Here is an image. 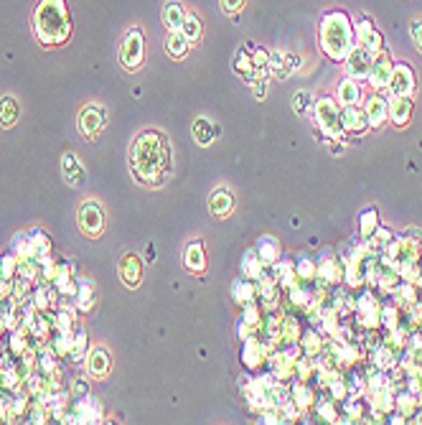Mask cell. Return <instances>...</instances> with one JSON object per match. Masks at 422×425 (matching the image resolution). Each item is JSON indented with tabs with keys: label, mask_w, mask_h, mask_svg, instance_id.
<instances>
[{
	"label": "cell",
	"mask_w": 422,
	"mask_h": 425,
	"mask_svg": "<svg viewBox=\"0 0 422 425\" xmlns=\"http://www.w3.org/2000/svg\"><path fill=\"white\" fill-rule=\"evenodd\" d=\"M133 176L145 186H161L173 171L170 145L161 130H143L130 148Z\"/></svg>",
	"instance_id": "cell-1"
},
{
	"label": "cell",
	"mask_w": 422,
	"mask_h": 425,
	"mask_svg": "<svg viewBox=\"0 0 422 425\" xmlns=\"http://www.w3.org/2000/svg\"><path fill=\"white\" fill-rule=\"evenodd\" d=\"M33 33L41 46H64L72 36L67 0H38L33 10Z\"/></svg>",
	"instance_id": "cell-2"
},
{
	"label": "cell",
	"mask_w": 422,
	"mask_h": 425,
	"mask_svg": "<svg viewBox=\"0 0 422 425\" xmlns=\"http://www.w3.org/2000/svg\"><path fill=\"white\" fill-rule=\"evenodd\" d=\"M318 44L328 59L343 61L354 49V23L343 10H328L320 18Z\"/></svg>",
	"instance_id": "cell-3"
},
{
	"label": "cell",
	"mask_w": 422,
	"mask_h": 425,
	"mask_svg": "<svg viewBox=\"0 0 422 425\" xmlns=\"http://www.w3.org/2000/svg\"><path fill=\"white\" fill-rule=\"evenodd\" d=\"M145 61V41L140 29H130L120 44V64L125 72H138Z\"/></svg>",
	"instance_id": "cell-4"
},
{
	"label": "cell",
	"mask_w": 422,
	"mask_h": 425,
	"mask_svg": "<svg viewBox=\"0 0 422 425\" xmlns=\"http://www.w3.org/2000/svg\"><path fill=\"white\" fill-rule=\"evenodd\" d=\"M76 222H79V230H82V234L97 239V237H102L107 219H104V209L99 207V204H97V202H84L82 207H79Z\"/></svg>",
	"instance_id": "cell-5"
},
{
	"label": "cell",
	"mask_w": 422,
	"mask_h": 425,
	"mask_svg": "<svg viewBox=\"0 0 422 425\" xmlns=\"http://www.w3.org/2000/svg\"><path fill=\"white\" fill-rule=\"evenodd\" d=\"M104 127H107V110L99 105H87L79 112V133L87 138V141H95L99 138Z\"/></svg>",
	"instance_id": "cell-6"
},
{
	"label": "cell",
	"mask_w": 422,
	"mask_h": 425,
	"mask_svg": "<svg viewBox=\"0 0 422 425\" xmlns=\"http://www.w3.org/2000/svg\"><path fill=\"white\" fill-rule=\"evenodd\" d=\"M387 87L392 90L394 97L412 95L415 92V72H412V67L405 64V61H397L392 67V77H389V84Z\"/></svg>",
	"instance_id": "cell-7"
},
{
	"label": "cell",
	"mask_w": 422,
	"mask_h": 425,
	"mask_svg": "<svg viewBox=\"0 0 422 425\" xmlns=\"http://www.w3.org/2000/svg\"><path fill=\"white\" fill-rule=\"evenodd\" d=\"M316 120H318L320 130L326 135H336L341 127V112L331 97H320L316 102Z\"/></svg>",
	"instance_id": "cell-8"
},
{
	"label": "cell",
	"mask_w": 422,
	"mask_h": 425,
	"mask_svg": "<svg viewBox=\"0 0 422 425\" xmlns=\"http://www.w3.org/2000/svg\"><path fill=\"white\" fill-rule=\"evenodd\" d=\"M343 61H346V74L351 79H366L371 69V61H374V54L366 51L364 46H354Z\"/></svg>",
	"instance_id": "cell-9"
},
{
	"label": "cell",
	"mask_w": 422,
	"mask_h": 425,
	"mask_svg": "<svg viewBox=\"0 0 422 425\" xmlns=\"http://www.w3.org/2000/svg\"><path fill=\"white\" fill-rule=\"evenodd\" d=\"M117 275L122 280V285L138 288L143 280V260L135 252H125L117 262Z\"/></svg>",
	"instance_id": "cell-10"
},
{
	"label": "cell",
	"mask_w": 422,
	"mask_h": 425,
	"mask_svg": "<svg viewBox=\"0 0 422 425\" xmlns=\"http://www.w3.org/2000/svg\"><path fill=\"white\" fill-rule=\"evenodd\" d=\"M354 31H356V41H359V46H364V49L371 54L382 51V33H379V29L369 21V18H366V15L359 18V23H356Z\"/></svg>",
	"instance_id": "cell-11"
},
{
	"label": "cell",
	"mask_w": 422,
	"mask_h": 425,
	"mask_svg": "<svg viewBox=\"0 0 422 425\" xmlns=\"http://www.w3.org/2000/svg\"><path fill=\"white\" fill-rule=\"evenodd\" d=\"M392 67H394V64H392V59H389L387 54H377V56H374V61H371V69H369V77H366V79H369L371 87H374L377 92H382L387 84H389Z\"/></svg>",
	"instance_id": "cell-12"
},
{
	"label": "cell",
	"mask_w": 422,
	"mask_h": 425,
	"mask_svg": "<svg viewBox=\"0 0 422 425\" xmlns=\"http://www.w3.org/2000/svg\"><path fill=\"white\" fill-rule=\"evenodd\" d=\"M366 120H369V127H382L389 120V99L382 95V92H377L374 97H369V102H366Z\"/></svg>",
	"instance_id": "cell-13"
},
{
	"label": "cell",
	"mask_w": 422,
	"mask_h": 425,
	"mask_svg": "<svg viewBox=\"0 0 422 425\" xmlns=\"http://www.w3.org/2000/svg\"><path fill=\"white\" fill-rule=\"evenodd\" d=\"M87 369L89 374L95 377V380H102V377H107L112 369V357L110 351L102 349V346H97V349H92L87 354Z\"/></svg>",
	"instance_id": "cell-14"
},
{
	"label": "cell",
	"mask_w": 422,
	"mask_h": 425,
	"mask_svg": "<svg viewBox=\"0 0 422 425\" xmlns=\"http://www.w3.org/2000/svg\"><path fill=\"white\" fill-rule=\"evenodd\" d=\"M184 265H186V270H188V273H193V275H201V273L206 270V255H204V245H201V239H193L191 245L186 247Z\"/></svg>",
	"instance_id": "cell-15"
},
{
	"label": "cell",
	"mask_w": 422,
	"mask_h": 425,
	"mask_svg": "<svg viewBox=\"0 0 422 425\" xmlns=\"http://www.w3.org/2000/svg\"><path fill=\"white\" fill-rule=\"evenodd\" d=\"M412 110H415V105H412V95L394 97L392 102H389V120H392L397 127H405L409 122V118H412Z\"/></svg>",
	"instance_id": "cell-16"
},
{
	"label": "cell",
	"mask_w": 422,
	"mask_h": 425,
	"mask_svg": "<svg viewBox=\"0 0 422 425\" xmlns=\"http://www.w3.org/2000/svg\"><path fill=\"white\" fill-rule=\"evenodd\" d=\"M61 168H64V179H67L69 186H82L87 171H84V166L79 163V158H76L74 153H64Z\"/></svg>",
	"instance_id": "cell-17"
},
{
	"label": "cell",
	"mask_w": 422,
	"mask_h": 425,
	"mask_svg": "<svg viewBox=\"0 0 422 425\" xmlns=\"http://www.w3.org/2000/svg\"><path fill=\"white\" fill-rule=\"evenodd\" d=\"M74 306H76V311H82V314H89V311L95 308V283L87 280V278H76Z\"/></svg>",
	"instance_id": "cell-18"
},
{
	"label": "cell",
	"mask_w": 422,
	"mask_h": 425,
	"mask_svg": "<svg viewBox=\"0 0 422 425\" xmlns=\"http://www.w3.org/2000/svg\"><path fill=\"white\" fill-rule=\"evenodd\" d=\"M341 127L343 130H354V133H364L369 127L366 112L356 110V105H346V110L341 112Z\"/></svg>",
	"instance_id": "cell-19"
},
{
	"label": "cell",
	"mask_w": 422,
	"mask_h": 425,
	"mask_svg": "<svg viewBox=\"0 0 422 425\" xmlns=\"http://www.w3.org/2000/svg\"><path fill=\"white\" fill-rule=\"evenodd\" d=\"M209 209L214 216H227L234 209V194L227 189H216L214 194L209 196Z\"/></svg>",
	"instance_id": "cell-20"
},
{
	"label": "cell",
	"mask_w": 422,
	"mask_h": 425,
	"mask_svg": "<svg viewBox=\"0 0 422 425\" xmlns=\"http://www.w3.org/2000/svg\"><path fill=\"white\" fill-rule=\"evenodd\" d=\"M216 135H219V125H214L209 118H196L193 122V138L199 145H211L216 141Z\"/></svg>",
	"instance_id": "cell-21"
},
{
	"label": "cell",
	"mask_w": 422,
	"mask_h": 425,
	"mask_svg": "<svg viewBox=\"0 0 422 425\" xmlns=\"http://www.w3.org/2000/svg\"><path fill=\"white\" fill-rule=\"evenodd\" d=\"M188 38L178 31H168V38H165V54H168L170 59H184L186 51H188Z\"/></svg>",
	"instance_id": "cell-22"
},
{
	"label": "cell",
	"mask_w": 422,
	"mask_h": 425,
	"mask_svg": "<svg viewBox=\"0 0 422 425\" xmlns=\"http://www.w3.org/2000/svg\"><path fill=\"white\" fill-rule=\"evenodd\" d=\"M184 18H186V10H184V6H181L178 0H168V3L163 6V23H165V29H168V31L181 29Z\"/></svg>",
	"instance_id": "cell-23"
},
{
	"label": "cell",
	"mask_w": 422,
	"mask_h": 425,
	"mask_svg": "<svg viewBox=\"0 0 422 425\" xmlns=\"http://www.w3.org/2000/svg\"><path fill=\"white\" fill-rule=\"evenodd\" d=\"M18 115H21V110H18V102H15V97H10V95L0 97V125H3V127H13L15 122H18Z\"/></svg>",
	"instance_id": "cell-24"
},
{
	"label": "cell",
	"mask_w": 422,
	"mask_h": 425,
	"mask_svg": "<svg viewBox=\"0 0 422 425\" xmlns=\"http://www.w3.org/2000/svg\"><path fill=\"white\" fill-rule=\"evenodd\" d=\"M181 33L188 38V44L196 46L201 41V33H204V26H201L199 15L196 13H186L184 23H181Z\"/></svg>",
	"instance_id": "cell-25"
},
{
	"label": "cell",
	"mask_w": 422,
	"mask_h": 425,
	"mask_svg": "<svg viewBox=\"0 0 422 425\" xmlns=\"http://www.w3.org/2000/svg\"><path fill=\"white\" fill-rule=\"evenodd\" d=\"M67 357H69V362H72V364H79L82 359H87V334H84V331H76V334H74Z\"/></svg>",
	"instance_id": "cell-26"
},
{
	"label": "cell",
	"mask_w": 422,
	"mask_h": 425,
	"mask_svg": "<svg viewBox=\"0 0 422 425\" xmlns=\"http://www.w3.org/2000/svg\"><path fill=\"white\" fill-rule=\"evenodd\" d=\"M359 95H362V90H359L356 79H351V77H346V79L339 84V99L343 105H356V102H359Z\"/></svg>",
	"instance_id": "cell-27"
},
{
	"label": "cell",
	"mask_w": 422,
	"mask_h": 425,
	"mask_svg": "<svg viewBox=\"0 0 422 425\" xmlns=\"http://www.w3.org/2000/svg\"><path fill=\"white\" fill-rule=\"evenodd\" d=\"M51 296H54V285L49 288V285H38L36 291H33V296H31V303L36 306L38 314H44V311H49L51 308Z\"/></svg>",
	"instance_id": "cell-28"
},
{
	"label": "cell",
	"mask_w": 422,
	"mask_h": 425,
	"mask_svg": "<svg viewBox=\"0 0 422 425\" xmlns=\"http://www.w3.org/2000/svg\"><path fill=\"white\" fill-rule=\"evenodd\" d=\"M0 275L8 278V280H13V278L18 275V255H15L13 250L0 257Z\"/></svg>",
	"instance_id": "cell-29"
},
{
	"label": "cell",
	"mask_w": 422,
	"mask_h": 425,
	"mask_svg": "<svg viewBox=\"0 0 422 425\" xmlns=\"http://www.w3.org/2000/svg\"><path fill=\"white\" fill-rule=\"evenodd\" d=\"M277 255H280V245L275 242L273 237H265L262 242H259V252H257V257L262 262H273V260H277Z\"/></svg>",
	"instance_id": "cell-30"
},
{
	"label": "cell",
	"mask_w": 422,
	"mask_h": 425,
	"mask_svg": "<svg viewBox=\"0 0 422 425\" xmlns=\"http://www.w3.org/2000/svg\"><path fill=\"white\" fill-rule=\"evenodd\" d=\"M308 107H313L311 92H298L295 97H293V110H295L298 115H305V112H308Z\"/></svg>",
	"instance_id": "cell-31"
},
{
	"label": "cell",
	"mask_w": 422,
	"mask_h": 425,
	"mask_svg": "<svg viewBox=\"0 0 422 425\" xmlns=\"http://www.w3.org/2000/svg\"><path fill=\"white\" fill-rule=\"evenodd\" d=\"M377 227V211L374 209H366L362 216V234H371V230Z\"/></svg>",
	"instance_id": "cell-32"
},
{
	"label": "cell",
	"mask_w": 422,
	"mask_h": 425,
	"mask_svg": "<svg viewBox=\"0 0 422 425\" xmlns=\"http://www.w3.org/2000/svg\"><path fill=\"white\" fill-rule=\"evenodd\" d=\"M245 257H247V260H245V273H250V270H252V278H257L259 270H262V265H259V260H257V252H252V250H250Z\"/></svg>",
	"instance_id": "cell-33"
},
{
	"label": "cell",
	"mask_w": 422,
	"mask_h": 425,
	"mask_svg": "<svg viewBox=\"0 0 422 425\" xmlns=\"http://www.w3.org/2000/svg\"><path fill=\"white\" fill-rule=\"evenodd\" d=\"M89 395V382L87 380H76L72 385V400H79V397H87Z\"/></svg>",
	"instance_id": "cell-34"
},
{
	"label": "cell",
	"mask_w": 422,
	"mask_h": 425,
	"mask_svg": "<svg viewBox=\"0 0 422 425\" xmlns=\"http://www.w3.org/2000/svg\"><path fill=\"white\" fill-rule=\"evenodd\" d=\"M247 0H222V8H224V13H239L242 10V6H245Z\"/></svg>",
	"instance_id": "cell-35"
},
{
	"label": "cell",
	"mask_w": 422,
	"mask_h": 425,
	"mask_svg": "<svg viewBox=\"0 0 422 425\" xmlns=\"http://www.w3.org/2000/svg\"><path fill=\"white\" fill-rule=\"evenodd\" d=\"M412 38H415V46L420 49V54H422V21L412 23Z\"/></svg>",
	"instance_id": "cell-36"
},
{
	"label": "cell",
	"mask_w": 422,
	"mask_h": 425,
	"mask_svg": "<svg viewBox=\"0 0 422 425\" xmlns=\"http://www.w3.org/2000/svg\"><path fill=\"white\" fill-rule=\"evenodd\" d=\"M252 87H254V92H257V99H262V97H265V92H267V82H257V79H254V82H252Z\"/></svg>",
	"instance_id": "cell-37"
}]
</instances>
